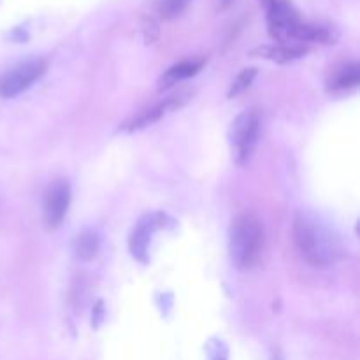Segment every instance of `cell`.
Listing matches in <instances>:
<instances>
[{
    "label": "cell",
    "mask_w": 360,
    "mask_h": 360,
    "mask_svg": "<svg viewBox=\"0 0 360 360\" xmlns=\"http://www.w3.org/2000/svg\"><path fill=\"white\" fill-rule=\"evenodd\" d=\"M294 243L306 262L315 267H327L340 255L338 239L313 218L299 214L294 221Z\"/></svg>",
    "instance_id": "obj_1"
},
{
    "label": "cell",
    "mask_w": 360,
    "mask_h": 360,
    "mask_svg": "<svg viewBox=\"0 0 360 360\" xmlns=\"http://www.w3.org/2000/svg\"><path fill=\"white\" fill-rule=\"evenodd\" d=\"M264 227L253 214H239L232 221L229 234V252L236 269H252L262 255Z\"/></svg>",
    "instance_id": "obj_2"
},
{
    "label": "cell",
    "mask_w": 360,
    "mask_h": 360,
    "mask_svg": "<svg viewBox=\"0 0 360 360\" xmlns=\"http://www.w3.org/2000/svg\"><path fill=\"white\" fill-rule=\"evenodd\" d=\"M260 116L257 111H245L232 122L231 148L232 158L238 165H245L252 158L259 143Z\"/></svg>",
    "instance_id": "obj_3"
},
{
    "label": "cell",
    "mask_w": 360,
    "mask_h": 360,
    "mask_svg": "<svg viewBox=\"0 0 360 360\" xmlns=\"http://www.w3.org/2000/svg\"><path fill=\"white\" fill-rule=\"evenodd\" d=\"M46 72V62L42 58H27L16 63L0 76V97L13 98L23 94L34 83H37Z\"/></svg>",
    "instance_id": "obj_4"
},
{
    "label": "cell",
    "mask_w": 360,
    "mask_h": 360,
    "mask_svg": "<svg viewBox=\"0 0 360 360\" xmlns=\"http://www.w3.org/2000/svg\"><path fill=\"white\" fill-rule=\"evenodd\" d=\"M260 2L266 7L271 37L280 42L294 39L295 30L302 21L294 6L288 0H260Z\"/></svg>",
    "instance_id": "obj_5"
},
{
    "label": "cell",
    "mask_w": 360,
    "mask_h": 360,
    "mask_svg": "<svg viewBox=\"0 0 360 360\" xmlns=\"http://www.w3.org/2000/svg\"><path fill=\"white\" fill-rule=\"evenodd\" d=\"M70 206V185L67 179H56L49 185L44 195V206H42V217H44L46 229L60 227L65 218Z\"/></svg>",
    "instance_id": "obj_6"
},
{
    "label": "cell",
    "mask_w": 360,
    "mask_h": 360,
    "mask_svg": "<svg viewBox=\"0 0 360 360\" xmlns=\"http://www.w3.org/2000/svg\"><path fill=\"white\" fill-rule=\"evenodd\" d=\"M164 220H165L164 214L151 213V214H146V217H143L139 221H137V225L134 227L132 234H130V239H129V248L134 259L141 260V262H146L148 246H150L151 236L155 234V231H158V229L164 225Z\"/></svg>",
    "instance_id": "obj_7"
},
{
    "label": "cell",
    "mask_w": 360,
    "mask_h": 360,
    "mask_svg": "<svg viewBox=\"0 0 360 360\" xmlns=\"http://www.w3.org/2000/svg\"><path fill=\"white\" fill-rule=\"evenodd\" d=\"M190 95L192 94H188V91H181V94H178V95H172V97H169L167 101L162 102V104L146 109V111L141 112L139 116H136L134 120H130L129 123H125V127H123V129H125L127 132H136V130L146 129V127L153 125V123H157L158 120L165 115V112H171V111H176V109L183 108V105H185V102L190 98Z\"/></svg>",
    "instance_id": "obj_8"
},
{
    "label": "cell",
    "mask_w": 360,
    "mask_h": 360,
    "mask_svg": "<svg viewBox=\"0 0 360 360\" xmlns=\"http://www.w3.org/2000/svg\"><path fill=\"white\" fill-rule=\"evenodd\" d=\"M308 53L304 46H288V44H273V46H260L253 49V56H262V58L273 60L276 63H290L294 60L302 58Z\"/></svg>",
    "instance_id": "obj_9"
},
{
    "label": "cell",
    "mask_w": 360,
    "mask_h": 360,
    "mask_svg": "<svg viewBox=\"0 0 360 360\" xmlns=\"http://www.w3.org/2000/svg\"><path fill=\"white\" fill-rule=\"evenodd\" d=\"M72 250L74 255L79 260H84V262L94 260L98 255V250H101V238H98L97 232L84 229L74 239Z\"/></svg>",
    "instance_id": "obj_10"
},
{
    "label": "cell",
    "mask_w": 360,
    "mask_h": 360,
    "mask_svg": "<svg viewBox=\"0 0 360 360\" xmlns=\"http://www.w3.org/2000/svg\"><path fill=\"white\" fill-rule=\"evenodd\" d=\"M202 65L204 60H186V62L176 63V65H172L171 69L162 76L160 88H169L174 83H178V81L188 79V77L195 76V74L202 69Z\"/></svg>",
    "instance_id": "obj_11"
},
{
    "label": "cell",
    "mask_w": 360,
    "mask_h": 360,
    "mask_svg": "<svg viewBox=\"0 0 360 360\" xmlns=\"http://www.w3.org/2000/svg\"><path fill=\"white\" fill-rule=\"evenodd\" d=\"M360 81V67L359 63H348L345 65L340 72L334 76L330 81V88L333 90H347V88L357 86Z\"/></svg>",
    "instance_id": "obj_12"
},
{
    "label": "cell",
    "mask_w": 360,
    "mask_h": 360,
    "mask_svg": "<svg viewBox=\"0 0 360 360\" xmlns=\"http://www.w3.org/2000/svg\"><path fill=\"white\" fill-rule=\"evenodd\" d=\"M188 4L190 0H160L158 2V14L165 21L176 20V18L185 13Z\"/></svg>",
    "instance_id": "obj_13"
},
{
    "label": "cell",
    "mask_w": 360,
    "mask_h": 360,
    "mask_svg": "<svg viewBox=\"0 0 360 360\" xmlns=\"http://www.w3.org/2000/svg\"><path fill=\"white\" fill-rule=\"evenodd\" d=\"M255 76H257L255 67H248V69H245L243 72H239V76L236 77L234 83H232V86H231V90H229V98L238 97V95H241L243 91L248 90V88L252 86Z\"/></svg>",
    "instance_id": "obj_14"
},
{
    "label": "cell",
    "mask_w": 360,
    "mask_h": 360,
    "mask_svg": "<svg viewBox=\"0 0 360 360\" xmlns=\"http://www.w3.org/2000/svg\"><path fill=\"white\" fill-rule=\"evenodd\" d=\"M207 355L210 360H229V352L227 347L224 345V341L211 340L207 345Z\"/></svg>",
    "instance_id": "obj_15"
},
{
    "label": "cell",
    "mask_w": 360,
    "mask_h": 360,
    "mask_svg": "<svg viewBox=\"0 0 360 360\" xmlns=\"http://www.w3.org/2000/svg\"><path fill=\"white\" fill-rule=\"evenodd\" d=\"M143 34L148 44L155 42L158 39V25L155 23L153 18H144L143 21Z\"/></svg>",
    "instance_id": "obj_16"
},
{
    "label": "cell",
    "mask_w": 360,
    "mask_h": 360,
    "mask_svg": "<svg viewBox=\"0 0 360 360\" xmlns=\"http://www.w3.org/2000/svg\"><path fill=\"white\" fill-rule=\"evenodd\" d=\"M231 4H232V0H221V7H224V9H227Z\"/></svg>",
    "instance_id": "obj_17"
}]
</instances>
